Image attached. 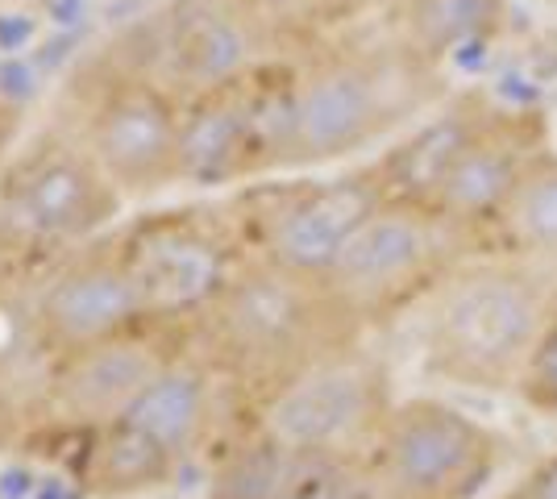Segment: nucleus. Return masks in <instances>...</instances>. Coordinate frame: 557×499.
<instances>
[{
  "label": "nucleus",
  "mask_w": 557,
  "mask_h": 499,
  "mask_svg": "<svg viewBox=\"0 0 557 499\" xmlns=\"http://www.w3.org/2000/svg\"><path fill=\"white\" fill-rule=\"evenodd\" d=\"M420 316V358L433 379L516 396V383L557 316V266L479 250L424 300Z\"/></svg>",
  "instance_id": "1"
},
{
  "label": "nucleus",
  "mask_w": 557,
  "mask_h": 499,
  "mask_svg": "<svg viewBox=\"0 0 557 499\" xmlns=\"http://www.w3.org/2000/svg\"><path fill=\"white\" fill-rule=\"evenodd\" d=\"M449 88L445 67L404 42L337 38L296 67V171L354 159L433 113Z\"/></svg>",
  "instance_id": "2"
},
{
  "label": "nucleus",
  "mask_w": 557,
  "mask_h": 499,
  "mask_svg": "<svg viewBox=\"0 0 557 499\" xmlns=\"http://www.w3.org/2000/svg\"><path fill=\"white\" fill-rule=\"evenodd\" d=\"M209 333L221 366L233 379L258 387L267 404L287 383L367 337L325 279L283 271L267 259L242 266L216 291Z\"/></svg>",
  "instance_id": "3"
},
{
  "label": "nucleus",
  "mask_w": 557,
  "mask_h": 499,
  "mask_svg": "<svg viewBox=\"0 0 557 499\" xmlns=\"http://www.w3.org/2000/svg\"><path fill=\"white\" fill-rule=\"evenodd\" d=\"M470 254H479V241L437 209L383 200L342 246L325 284L362 329H383L424 309Z\"/></svg>",
  "instance_id": "4"
},
{
  "label": "nucleus",
  "mask_w": 557,
  "mask_h": 499,
  "mask_svg": "<svg viewBox=\"0 0 557 499\" xmlns=\"http://www.w3.org/2000/svg\"><path fill=\"white\" fill-rule=\"evenodd\" d=\"M508 441L470 412L437 396L399 400L367 453L387 499H483Z\"/></svg>",
  "instance_id": "5"
},
{
  "label": "nucleus",
  "mask_w": 557,
  "mask_h": 499,
  "mask_svg": "<svg viewBox=\"0 0 557 499\" xmlns=\"http://www.w3.org/2000/svg\"><path fill=\"white\" fill-rule=\"evenodd\" d=\"M395 404L399 400L392 396L387 366L362 346H354L287 383L262 408V428L275 433L287 450H333L367 458Z\"/></svg>",
  "instance_id": "6"
},
{
  "label": "nucleus",
  "mask_w": 557,
  "mask_h": 499,
  "mask_svg": "<svg viewBox=\"0 0 557 499\" xmlns=\"http://www.w3.org/2000/svg\"><path fill=\"white\" fill-rule=\"evenodd\" d=\"M549 150H554V129L541 109L504 104L491 96L479 125L470 129L449 175L442 179L433 209L479 241V250H491V238L511 200L520 196L524 179Z\"/></svg>",
  "instance_id": "7"
},
{
  "label": "nucleus",
  "mask_w": 557,
  "mask_h": 499,
  "mask_svg": "<svg viewBox=\"0 0 557 499\" xmlns=\"http://www.w3.org/2000/svg\"><path fill=\"white\" fill-rule=\"evenodd\" d=\"M383 200H387V191L374 175V163L354 166L333 179L287 184V188L271 191L262 213L255 216L258 259L275 262L283 271H296V275L325 279L342 246Z\"/></svg>",
  "instance_id": "8"
},
{
  "label": "nucleus",
  "mask_w": 557,
  "mask_h": 499,
  "mask_svg": "<svg viewBox=\"0 0 557 499\" xmlns=\"http://www.w3.org/2000/svg\"><path fill=\"white\" fill-rule=\"evenodd\" d=\"M180 104L146 75H121L96 100L84 154L116 191H159L180 184Z\"/></svg>",
  "instance_id": "9"
},
{
  "label": "nucleus",
  "mask_w": 557,
  "mask_h": 499,
  "mask_svg": "<svg viewBox=\"0 0 557 499\" xmlns=\"http://www.w3.org/2000/svg\"><path fill=\"white\" fill-rule=\"evenodd\" d=\"M116 209V188L88 154L42 150L13 175L4 191V216L13 234L29 241L88 238Z\"/></svg>",
  "instance_id": "10"
},
{
  "label": "nucleus",
  "mask_w": 557,
  "mask_h": 499,
  "mask_svg": "<svg viewBox=\"0 0 557 499\" xmlns=\"http://www.w3.org/2000/svg\"><path fill=\"white\" fill-rule=\"evenodd\" d=\"M146 296L129 275L125 259L75 262L54 275L34 309V329L54 354H79L100 341H113L138 329L146 321Z\"/></svg>",
  "instance_id": "11"
},
{
  "label": "nucleus",
  "mask_w": 557,
  "mask_h": 499,
  "mask_svg": "<svg viewBox=\"0 0 557 499\" xmlns=\"http://www.w3.org/2000/svg\"><path fill=\"white\" fill-rule=\"evenodd\" d=\"M267 29L246 0H187L166 25V67L191 96L246 84L262 72Z\"/></svg>",
  "instance_id": "12"
},
{
  "label": "nucleus",
  "mask_w": 557,
  "mask_h": 499,
  "mask_svg": "<svg viewBox=\"0 0 557 499\" xmlns=\"http://www.w3.org/2000/svg\"><path fill=\"white\" fill-rule=\"evenodd\" d=\"M491 104V96L483 88H462L449 92L424 117L404 129L374 163V175L387 191V200H404V204H429L437 200V188L449 175V166L458 159L462 142L470 138V129L479 125L483 109Z\"/></svg>",
  "instance_id": "13"
},
{
  "label": "nucleus",
  "mask_w": 557,
  "mask_h": 499,
  "mask_svg": "<svg viewBox=\"0 0 557 499\" xmlns=\"http://www.w3.org/2000/svg\"><path fill=\"white\" fill-rule=\"evenodd\" d=\"M166 362L171 358L138 341L134 333L100 341L92 350L63 358V371L54 379V404L63 408L71 421L96 428L125 421V412L138 404V396L159 379Z\"/></svg>",
  "instance_id": "14"
},
{
  "label": "nucleus",
  "mask_w": 557,
  "mask_h": 499,
  "mask_svg": "<svg viewBox=\"0 0 557 499\" xmlns=\"http://www.w3.org/2000/svg\"><path fill=\"white\" fill-rule=\"evenodd\" d=\"M511 0H399L383 29L395 42L445 67L466 50L491 47L508 25Z\"/></svg>",
  "instance_id": "15"
},
{
  "label": "nucleus",
  "mask_w": 557,
  "mask_h": 499,
  "mask_svg": "<svg viewBox=\"0 0 557 499\" xmlns=\"http://www.w3.org/2000/svg\"><path fill=\"white\" fill-rule=\"evenodd\" d=\"M250 79L187 100V109L180 113V179L184 184L205 188V184L246 179V96H250Z\"/></svg>",
  "instance_id": "16"
},
{
  "label": "nucleus",
  "mask_w": 557,
  "mask_h": 499,
  "mask_svg": "<svg viewBox=\"0 0 557 499\" xmlns=\"http://www.w3.org/2000/svg\"><path fill=\"white\" fill-rule=\"evenodd\" d=\"M125 266L138 279L150 316L180 309V304L209 309L216 291L230 284V271L221 266L216 246L196 234H171L154 246H141V254L125 259Z\"/></svg>",
  "instance_id": "17"
},
{
  "label": "nucleus",
  "mask_w": 557,
  "mask_h": 499,
  "mask_svg": "<svg viewBox=\"0 0 557 499\" xmlns=\"http://www.w3.org/2000/svg\"><path fill=\"white\" fill-rule=\"evenodd\" d=\"M212 416V383L209 371L196 362H166L159 379L138 396V404L125 412L129 425L154 437L175 462L200 446Z\"/></svg>",
  "instance_id": "18"
},
{
  "label": "nucleus",
  "mask_w": 557,
  "mask_h": 499,
  "mask_svg": "<svg viewBox=\"0 0 557 499\" xmlns=\"http://www.w3.org/2000/svg\"><path fill=\"white\" fill-rule=\"evenodd\" d=\"M271 42H300L317 50L346 38L349 25L392 13L399 0H246Z\"/></svg>",
  "instance_id": "19"
},
{
  "label": "nucleus",
  "mask_w": 557,
  "mask_h": 499,
  "mask_svg": "<svg viewBox=\"0 0 557 499\" xmlns=\"http://www.w3.org/2000/svg\"><path fill=\"white\" fill-rule=\"evenodd\" d=\"M491 250L524 254V259L557 266V146L524 179L520 196L511 200V209L491 238Z\"/></svg>",
  "instance_id": "20"
},
{
  "label": "nucleus",
  "mask_w": 557,
  "mask_h": 499,
  "mask_svg": "<svg viewBox=\"0 0 557 499\" xmlns=\"http://www.w3.org/2000/svg\"><path fill=\"white\" fill-rule=\"evenodd\" d=\"M171 471H175V458L154 437H146L129 421H113V425L100 428L88 478L113 496H129V491H146V487L166 483Z\"/></svg>",
  "instance_id": "21"
},
{
  "label": "nucleus",
  "mask_w": 557,
  "mask_h": 499,
  "mask_svg": "<svg viewBox=\"0 0 557 499\" xmlns=\"http://www.w3.org/2000/svg\"><path fill=\"white\" fill-rule=\"evenodd\" d=\"M271 499H379L367 458L333 450H287Z\"/></svg>",
  "instance_id": "22"
},
{
  "label": "nucleus",
  "mask_w": 557,
  "mask_h": 499,
  "mask_svg": "<svg viewBox=\"0 0 557 499\" xmlns=\"http://www.w3.org/2000/svg\"><path fill=\"white\" fill-rule=\"evenodd\" d=\"M287 446L275 433L258 425L250 441H242L237 450L225 458V466L212 478L209 499H271L275 496L278 471H283Z\"/></svg>",
  "instance_id": "23"
},
{
  "label": "nucleus",
  "mask_w": 557,
  "mask_h": 499,
  "mask_svg": "<svg viewBox=\"0 0 557 499\" xmlns=\"http://www.w3.org/2000/svg\"><path fill=\"white\" fill-rule=\"evenodd\" d=\"M516 400L536 416H557V316L549 321L536 354L529 358L524 375L516 383Z\"/></svg>",
  "instance_id": "24"
},
{
  "label": "nucleus",
  "mask_w": 557,
  "mask_h": 499,
  "mask_svg": "<svg viewBox=\"0 0 557 499\" xmlns=\"http://www.w3.org/2000/svg\"><path fill=\"white\" fill-rule=\"evenodd\" d=\"M504 499H557V450L533 462L516 487L504 491Z\"/></svg>",
  "instance_id": "25"
},
{
  "label": "nucleus",
  "mask_w": 557,
  "mask_h": 499,
  "mask_svg": "<svg viewBox=\"0 0 557 499\" xmlns=\"http://www.w3.org/2000/svg\"><path fill=\"white\" fill-rule=\"evenodd\" d=\"M499 499H504V496H499Z\"/></svg>",
  "instance_id": "26"
}]
</instances>
